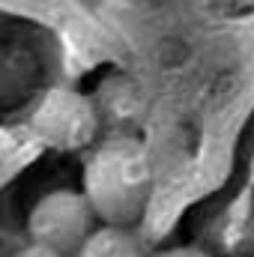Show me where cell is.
I'll list each match as a JSON object with an SVG mask.
<instances>
[{"label": "cell", "instance_id": "1", "mask_svg": "<svg viewBox=\"0 0 254 257\" xmlns=\"http://www.w3.org/2000/svg\"><path fill=\"white\" fill-rule=\"evenodd\" d=\"M84 197L105 224H132L153 192V162L135 135H105L84 162Z\"/></svg>", "mask_w": 254, "mask_h": 257}, {"label": "cell", "instance_id": "2", "mask_svg": "<svg viewBox=\"0 0 254 257\" xmlns=\"http://www.w3.org/2000/svg\"><path fill=\"white\" fill-rule=\"evenodd\" d=\"M33 135L60 153H78L96 144L99 138V114L90 96L72 87H51L30 114Z\"/></svg>", "mask_w": 254, "mask_h": 257}, {"label": "cell", "instance_id": "3", "mask_svg": "<svg viewBox=\"0 0 254 257\" xmlns=\"http://www.w3.org/2000/svg\"><path fill=\"white\" fill-rule=\"evenodd\" d=\"M93 227H96V212L84 192L75 189H54L42 194L27 215L30 242L48 245L69 257L78 251V245L90 236Z\"/></svg>", "mask_w": 254, "mask_h": 257}, {"label": "cell", "instance_id": "4", "mask_svg": "<svg viewBox=\"0 0 254 257\" xmlns=\"http://www.w3.org/2000/svg\"><path fill=\"white\" fill-rule=\"evenodd\" d=\"M99 114V126L108 128V135H132L144 114V96L138 84L126 75H108L96 96H90Z\"/></svg>", "mask_w": 254, "mask_h": 257}, {"label": "cell", "instance_id": "5", "mask_svg": "<svg viewBox=\"0 0 254 257\" xmlns=\"http://www.w3.org/2000/svg\"><path fill=\"white\" fill-rule=\"evenodd\" d=\"M212 251L221 257H254V192L230 200L206 230Z\"/></svg>", "mask_w": 254, "mask_h": 257}, {"label": "cell", "instance_id": "6", "mask_svg": "<svg viewBox=\"0 0 254 257\" xmlns=\"http://www.w3.org/2000/svg\"><path fill=\"white\" fill-rule=\"evenodd\" d=\"M72 257H150L144 239L129 224H102L78 245Z\"/></svg>", "mask_w": 254, "mask_h": 257}, {"label": "cell", "instance_id": "7", "mask_svg": "<svg viewBox=\"0 0 254 257\" xmlns=\"http://www.w3.org/2000/svg\"><path fill=\"white\" fill-rule=\"evenodd\" d=\"M153 257H215V254L206 251V248H197V245H177V248H165V251H159Z\"/></svg>", "mask_w": 254, "mask_h": 257}, {"label": "cell", "instance_id": "8", "mask_svg": "<svg viewBox=\"0 0 254 257\" xmlns=\"http://www.w3.org/2000/svg\"><path fill=\"white\" fill-rule=\"evenodd\" d=\"M15 147H18L15 135H12L6 126H0V168H3V165L15 156Z\"/></svg>", "mask_w": 254, "mask_h": 257}, {"label": "cell", "instance_id": "9", "mask_svg": "<svg viewBox=\"0 0 254 257\" xmlns=\"http://www.w3.org/2000/svg\"><path fill=\"white\" fill-rule=\"evenodd\" d=\"M12 257H69V254H60V251H54V248H48V245H39V242H30V245H24L21 251H15Z\"/></svg>", "mask_w": 254, "mask_h": 257}, {"label": "cell", "instance_id": "10", "mask_svg": "<svg viewBox=\"0 0 254 257\" xmlns=\"http://www.w3.org/2000/svg\"><path fill=\"white\" fill-rule=\"evenodd\" d=\"M242 3H245V6H251V9H254V0H242Z\"/></svg>", "mask_w": 254, "mask_h": 257}, {"label": "cell", "instance_id": "11", "mask_svg": "<svg viewBox=\"0 0 254 257\" xmlns=\"http://www.w3.org/2000/svg\"><path fill=\"white\" fill-rule=\"evenodd\" d=\"M251 174H254V156H251Z\"/></svg>", "mask_w": 254, "mask_h": 257}]
</instances>
